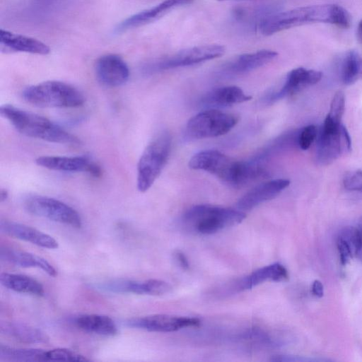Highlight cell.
I'll return each instance as SVG.
<instances>
[{
	"instance_id": "8d00e7d4",
	"label": "cell",
	"mask_w": 362,
	"mask_h": 362,
	"mask_svg": "<svg viewBox=\"0 0 362 362\" xmlns=\"http://www.w3.org/2000/svg\"><path fill=\"white\" fill-rule=\"evenodd\" d=\"M272 361H313L317 360H313L311 358H303L297 356L291 355H278L274 356L271 359Z\"/></svg>"
},
{
	"instance_id": "2e32d148",
	"label": "cell",
	"mask_w": 362,
	"mask_h": 362,
	"mask_svg": "<svg viewBox=\"0 0 362 362\" xmlns=\"http://www.w3.org/2000/svg\"><path fill=\"white\" fill-rule=\"evenodd\" d=\"M290 185L286 179H275L262 182L243 195L238 202L240 211H249L278 196Z\"/></svg>"
},
{
	"instance_id": "4316f807",
	"label": "cell",
	"mask_w": 362,
	"mask_h": 362,
	"mask_svg": "<svg viewBox=\"0 0 362 362\" xmlns=\"http://www.w3.org/2000/svg\"><path fill=\"white\" fill-rule=\"evenodd\" d=\"M47 351L33 348H14L0 345V360L7 361H46Z\"/></svg>"
},
{
	"instance_id": "1f68e13d",
	"label": "cell",
	"mask_w": 362,
	"mask_h": 362,
	"mask_svg": "<svg viewBox=\"0 0 362 362\" xmlns=\"http://www.w3.org/2000/svg\"><path fill=\"white\" fill-rule=\"evenodd\" d=\"M317 135V128L314 125L304 127L299 132L297 136V143L302 150H307L313 144Z\"/></svg>"
},
{
	"instance_id": "7c38bea8",
	"label": "cell",
	"mask_w": 362,
	"mask_h": 362,
	"mask_svg": "<svg viewBox=\"0 0 362 362\" xmlns=\"http://www.w3.org/2000/svg\"><path fill=\"white\" fill-rule=\"evenodd\" d=\"M276 56V52L266 49L244 53L224 63L217 73L222 77L241 75L267 64Z\"/></svg>"
},
{
	"instance_id": "8fae6325",
	"label": "cell",
	"mask_w": 362,
	"mask_h": 362,
	"mask_svg": "<svg viewBox=\"0 0 362 362\" xmlns=\"http://www.w3.org/2000/svg\"><path fill=\"white\" fill-rule=\"evenodd\" d=\"M125 325L129 327L150 332H170L185 327H198L200 321L194 317L156 314L129 319L125 322Z\"/></svg>"
},
{
	"instance_id": "60d3db41",
	"label": "cell",
	"mask_w": 362,
	"mask_h": 362,
	"mask_svg": "<svg viewBox=\"0 0 362 362\" xmlns=\"http://www.w3.org/2000/svg\"><path fill=\"white\" fill-rule=\"evenodd\" d=\"M8 193L7 190H6L4 189H1L0 190V202H1L6 201V199L8 198Z\"/></svg>"
},
{
	"instance_id": "cb8c5ba5",
	"label": "cell",
	"mask_w": 362,
	"mask_h": 362,
	"mask_svg": "<svg viewBox=\"0 0 362 362\" xmlns=\"http://www.w3.org/2000/svg\"><path fill=\"white\" fill-rule=\"evenodd\" d=\"M0 329L1 334L21 342L39 344L46 343L49 341V337L44 332L23 322H2Z\"/></svg>"
},
{
	"instance_id": "277c9868",
	"label": "cell",
	"mask_w": 362,
	"mask_h": 362,
	"mask_svg": "<svg viewBox=\"0 0 362 362\" xmlns=\"http://www.w3.org/2000/svg\"><path fill=\"white\" fill-rule=\"evenodd\" d=\"M334 7L332 4L302 6L282 12H275L267 17L259 27L264 35L276 33L308 23L331 24L334 20Z\"/></svg>"
},
{
	"instance_id": "d6986e66",
	"label": "cell",
	"mask_w": 362,
	"mask_h": 362,
	"mask_svg": "<svg viewBox=\"0 0 362 362\" xmlns=\"http://www.w3.org/2000/svg\"><path fill=\"white\" fill-rule=\"evenodd\" d=\"M276 12L273 5L238 6L231 12L233 23L245 30H259L264 20Z\"/></svg>"
},
{
	"instance_id": "4fadbf2b",
	"label": "cell",
	"mask_w": 362,
	"mask_h": 362,
	"mask_svg": "<svg viewBox=\"0 0 362 362\" xmlns=\"http://www.w3.org/2000/svg\"><path fill=\"white\" fill-rule=\"evenodd\" d=\"M35 163L42 168L61 172L87 173L95 177L102 174L97 163L85 156H44L36 158Z\"/></svg>"
},
{
	"instance_id": "6da1fadb",
	"label": "cell",
	"mask_w": 362,
	"mask_h": 362,
	"mask_svg": "<svg viewBox=\"0 0 362 362\" xmlns=\"http://www.w3.org/2000/svg\"><path fill=\"white\" fill-rule=\"evenodd\" d=\"M189 167L209 172L234 187L245 185L264 173L259 160L238 161L214 149L194 154L189 161Z\"/></svg>"
},
{
	"instance_id": "d590c367",
	"label": "cell",
	"mask_w": 362,
	"mask_h": 362,
	"mask_svg": "<svg viewBox=\"0 0 362 362\" xmlns=\"http://www.w3.org/2000/svg\"><path fill=\"white\" fill-rule=\"evenodd\" d=\"M362 260V222L356 227V254Z\"/></svg>"
},
{
	"instance_id": "d4e9b609",
	"label": "cell",
	"mask_w": 362,
	"mask_h": 362,
	"mask_svg": "<svg viewBox=\"0 0 362 362\" xmlns=\"http://www.w3.org/2000/svg\"><path fill=\"white\" fill-rule=\"evenodd\" d=\"M74 324L84 332L103 336H114L118 332L113 320L106 315H82L75 319Z\"/></svg>"
},
{
	"instance_id": "5bb4252c",
	"label": "cell",
	"mask_w": 362,
	"mask_h": 362,
	"mask_svg": "<svg viewBox=\"0 0 362 362\" xmlns=\"http://www.w3.org/2000/svg\"><path fill=\"white\" fill-rule=\"evenodd\" d=\"M95 70L98 81L106 87L121 86L129 78L127 64L117 54H109L100 57L95 63Z\"/></svg>"
},
{
	"instance_id": "ba28073f",
	"label": "cell",
	"mask_w": 362,
	"mask_h": 362,
	"mask_svg": "<svg viewBox=\"0 0 362 362\" xmlns=\"http://www.w3.org/2000/svg\"><path fill=\"white\" fill-rule=\"evenodd\" d=\"M351 150V139L346 128L325 117L317 140V161L329 165Z\"/></svg>"
},
{
	"instance_id": "603a6c76",
	"label": "cell",
	"mask_w": 362,
	"mask_h": 362,
	"mask_svg": "<svg viewBox=\"0 0 362 362\" xmlns=\"http://www.w3.org/2000/svg\"><path fill=\"white\" fill-rule=\"evenodd\" d=\"M0 42L1 45L16 52L43 55L50 52L49 47L40 40L3 29L0 30Z\"/></svg>"
},
{
	"instance_id": "8992f818",
	"label": "cell",
	"mask_w": 362,
	"mask_h": 362,
	"mask_svg": "<svg viewBox=\"0 0 362 362\" xmlns=\"http://www.w3.org/2000/svg\"><path fill=\"white\" fill-rule=\"evenodd\" d=\"M172 146V136L163 131L153 138L144 150L137 164V188L146 192L164 168Z\"/></svg>"
},
{
	"instance_id": "836d02e7",
	"label": "cell",
	"mask_w": 362,
	"mask_h": 362,
	"mask_svg": "<svg viewBox=\"0 0 362 362\" xmlns=\"http://www.w3.org/2000/svg\"><path fill=\"white\" fill-rule=\"evenodd\" d=\"M146 281L147 295L160 296L170 292L171 286L162 280L148 279Z\"/></svg>"
},
{
	"instance_id": "e0dca14e",
	"label": "cell",
	"mask_w": 362,
	"mask_h": 362,
	"mask_svg": "<svg viewBox=\"0 0 362 362\" xmlns=\"http://www.w3.org/2000/svg\"><path fill=\"white\" fill-rule=\"evenodd\" d=\"M0 230L8 236L29 242L44 248L56 249L59 247L58 242L53 237L25 224L1 220Z\"/></svg>"
},
{
	"instance_id": "484cf974",
	"label": "cell",
	"mask_w": 362,
	"mask_h": 362,
	"mask_svg": "<svg viewBox=\"0 0 362 362\" xmlns=\"http://www.w3.org/2000/svg\"><path fill=\"white\" fill-rule=\"evenodd\" d=\"M0 281L4 287L16 292L37 296H42L45 293L40 282L24 274L1 273Z\"/></svg>"
},
{
	"instance_id": "83f0119b",
	"label": "cell",
	"mask_w": 362,
	"mask_h": 362,
	"mask_svg": "<svg viewBox=\"0 0 362 362\" xmlns=\"http://www.w3.org/2000/svg\"><path fill=\"white\" fill-rule=\"evenodd\" d=\"M341 78L346 85L362 79V53L350 50L345 54L341 64Z\"/></svg>"
},
{
	"instance_id": "d6a6232c",
	"label": "cell",
	"mask_w": 362,
	"mask_h": 362,
	"mask_svg": "<svg viewBox=\"0 0 362 362\" xmlns=\"http://www.w3.org/2000/svg\"><path fill=\"white\" fill-rule=\"evenodd\" d=\"M346 189L362 192V170H355L348 173L343 180Z\"/></svg>"
},
{
	"instance_id": "ab89813d",
	"label": "cell",
	"mask_w": 362,
	"mask_h": 362,
	"mask_svg": "<svg viewBox=\"0 0 362 362\" xmlns=\"http://www.w3.org/2000/svg\"><path fill=\"white\" fill-rule=\"evenodd\" d=\"M356 39L358 42L362 45V19L359 21L356 32Z\"/></svg>"
},
{
	"instance_id": "ac0fdd59",
	"label": "cell",
	"mask_w": 362,
	"mask_h": 362,
	"mask_svg": "<svg viewBox=\"0 0 362 362\" xmlns=\"http://www.w3.org/2000/svg\"><path fill=\"white\" fill-rule=\"evenodd\" d=\"M194 0H164L150 8L135 13L116 27L117 32H122L134 28H137L162 17L170 11L179 6L191 4Z\"/></svg>"
},
{
	"instance_id": "9a60e30c",
	"label": "cell",
	"mask_w": 362,
	"mask_h": 362,
	"mask_svg": "<svg viewBox=\"0 0 362 362\" xmlns=\"http://www.w3.org/2000/svg\"><path fill=\"white\" fill-rule=\"evenodd\" d=\"M322 77V72L303 67L296 68L288 73L281 88L272 93L267 100L274 103L292 95L303 89L316 84Z\"/></svg>"
},
{
	"instance_id": "f546056e",
	"label": "cell",
	"mask_w": 362,
	"mask_h": 362,
	"mask_svg": "<svg viewBox=\"0 0 362 362\" xmlns=\"http://www.w3.org/2000/svg\"><path fill=\"white\" fill-rule=\"evenodd\" d=\"M90 359L64 348L54 349L46 352V361H89Z\"/></svg>"
},
{
	"instance_id": "44dd1931",
	"label": "cell",
	"mask_w": 362,
	"mask_h": 362,
	"mask_svg": "<svg viewBox=\"0 0 362 362\" xmlns=\"http://www.w3.org/2000/svg\"><path fill=\"white\" fill-rule=\"evenodd\" d=\"M288 278V273L286 267L276 262L258 269L240 279L236 284L235 290L246 291L268 281L279 282L286 281Z\"/></svg>"
},
{
	"instance_id": "7402d4cb",
	"label": "cell",
	"mask_w": 362,
	"mask_h": 362,
	"mask_svg": "<svg viewBox=\"0 0 362 362\" xmlns=\"http://www.w3.org/2000/svg\"><path fill=\"white\" fill-rule=\"evenodd\" d=\"M251 96L235 86H223L204 94L199 100L204 107H222L248 101Z\"/></svg>"
},
{
	"instance_id": "f35d334b",
	"label": "cell",
	"mask_w": 362,
	"mask_h": 362,
	"mask_svg": "<svg viewBox=\"0 0 362 362\" xmlns=\"http://www.w3.org/2000/svg\"><path fill=\"white\" fill-rule=\"evenodd\" d=\"M311 290L313 294L317 298H321L324 295L323 284L320 280H315L313 281Z\"/></svg>"
},
{
	"instance_id": "52a82bcc",
	"label": "cell",
	"mask_w": 362,
	"mask_h": 362,
	"mask_svg": "<svg viewBox=\"0 0 362 362\" xmlns=\"http://www.w3.org/2000/svg\"><path fill=\"white\" fill-rule=\"evenodd\" d=\"M225 47L218 44L195 46L152 59L141 66V72L151 75L163 71L202 63L222 56Z\"/></svg>"
},
{
	"instance_id": "b9f144b4",
	"label": "cell",
	"mask_w": 362,
	"mask_h": 362,
	"mask_svg": "<svg viewBox=\"0 0 362 362\" xmlns=\"http://www.w3.org/2000/svg\"><path fill=\"white\" fill-rule=\"evenodd\" d=\"M217 1H228V0H217Z\"/></svg>"
},
{
	"instance_id": "4dcf8cb0",
	"label": "cell",
	"mask_w": 362,
	"mask_h": 362,
	"mask_svg": "<svg viewBox=\"0 0 362 362\" xmlns=\"http://www.w3.org/2000/svg\"><path fill=\"white\" fill-rule=\"evenodd\" d=\"M345 111V95L343 91H337L331 102L329 111L327 117L341 123Z\"/></svg>"
},
{
	"instance_id": "74e56055",
	"label": "cell",
	"mask_w": 362,
	"mask_h": 362,
	"mask_svg": "<svg viewBox=\"0 0 362 362\" xmlns=\"http://www.w3.org/2000/svg\"><path fill=\"white\" fill-rule=\"evenodd\" d=\"M175 259L179 264V265L183 269H189V263L188 262L187 258L183 252L181 251H176L174 253Z\"/></svg>"
},
{
	"instance_id": "e575fe53",
	"label": "cell",
	"mask_w": 362,
	"mask_h": 362,
	"mask_svg": "<svg viewBox=\"0 0 362 362\" xmlns=\"http://www.w3.org/2000/svg\"><path fill=\"white\" fill-rule=\"evenodd\" d=\"M337 247L339 255V260L342 265H346L349 259L354 257L352 250L349 244L341 237L337 240Z\"/></svg>"
},
{
	"instance_id": "5b68a950",
	"label": "cell",
	"mask_w": 362,
	"mask_h": 362,
	"mask_svg": "<svg viewBox=\"0 0 362 362\" xmlns=\"http://www.w3.org/2000/svg\"><path fill=\"white\" fill-rule=\"evenodd\" d=\"M23 99L39 107H77L83 105V93L71 84L60 81H46L27 87Z\"/></svg>"
},
{
	"instance_id": "30bf717a",
	"label": "cell",
	"mask_w": 362,
	"mask_h": 362,
	"mask_svg": "<svg viewBox=\"0 0 362 362\" xmlns=\"http://www.w3.org/2000/svg\"><path fill=\"white\" fill-rule=\"evenodd\" d=\"M25 209L30 214L49 220L79 228L82 220L79 214L68 204L56 199L30 195L24 201Z\"/></svg>"
},
{
	"instance_id": "7a4b0ae2",
	"label": "cell",
	"mask_w": 362,
	"mask_h": 362,
	"mask_svg": "<svg viewBox=\"0 0 362 362\" xmlns=\"http://www.w3.org/2000/svg\"><path fill=\"white\" fill-rule=\"evenodd\" d=\"M0 115L25 136L61 144L78 145L81 143L78 137L49 119L12 105H1Z\"/></svg>"
},
{
	"instance_id": "3957f363",
	"label": "cell",
	"mask_w": 362,
	"mask_h": 362,
	"mask_svg": "<svg viewBox=\"0 0 362 362\" xmlns=\"http://www.w3.org/2000/svg\"><path fill=\"white\" fill-rule=\"evenodd\" d=\"M246 217L239 210L209 204H199L187 209L182 217L183 225L202 235H211L241 223Z\"/></svg>"
},
{
	"instance_id": "f1b7e54d",
	"label": "cell",
	"mask_w": 362,
	"mask_h": 362,
	"mask_svg": "<svg viewBox=\"0 0 362 362\" xmlns=\"http://www.w3.org/2000/svg\"><path fill=\"white\" fill-rule=\"evenodd\" d=\"M95 286L99 290L115 293L146 294L145 281L116 279L98 283Z\"/></svg>"
},
{
	"instance_id": "ffe728a7",
	"label": "cell",
	"mask_w": 362,
	"mask_h": 362,
	"mask_svg": "<svg viewBox=\"0 0 362 362\" xmlns=\"http://www.w3.org/2000/svg\"><path fill=\"white\" fill-rule=\"evenodd\" d=\"M0 259L16 266L24 268H38L51 276H56L55 268L45 259L35 254L10 247H1Z\"/></svg>"
},
{
	"instance_id": "9c48e42d",
	"label": "cell",
	"mask_w": 362,
	"mask_h": 362,
	"mask_svg": "<svg viewBox=\"0 0 362 362\" xmlns=\"http://www.w3.org/2000/svg\"><path fill=\"white\" fill-rule=\"evenodd\" d=\"M238 117L216 109L199 112L189 119L185 132L195 139L217 137L227 134L238 123Z\"/></svg>"
}]
</instances>
